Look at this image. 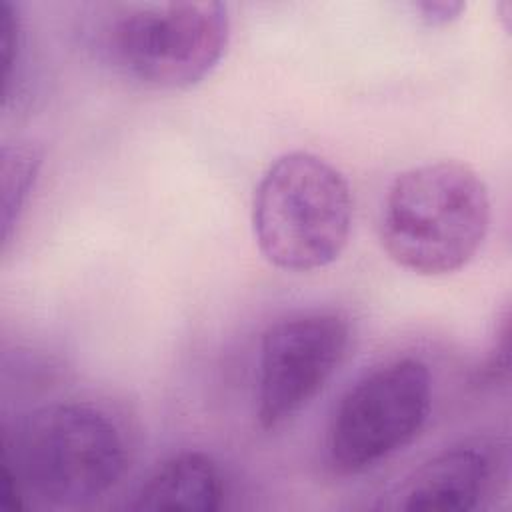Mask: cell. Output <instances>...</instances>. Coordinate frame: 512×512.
<instances>
[{"label": "cell", "mask_w": 512, "mask_h": 512, "mask_svg": "<svg viewBox=\"0 0 512 512\" xmlns=\"http://www.w3.org/2000/svg\"><path fill=\"white\" fill-rule=\"evenodd\" d=\"M490 228V196L480 174L456 160L428 162L398 174L380 212L388 258L420 276L464 268Z\"/></svg>", "instance_id": "6da1fadb"}, {"label": "cell", "mask_w": 512, "mask_h": 512, "mask_svg": "<svg viewBox=\"0 0 512 512\" xmlns=\"http://www.w3.org/2000/svg\"><path fill=\"white\" fill-rule=\"evenodd\" d=\"M0 48L4 64V100L16 92L22 54V18L12 2H0Z\"/></svg>", "instance_id": "30bf717a"}, {"label": "cell", "mask_w": 512, "mask_h": 512, "mask_svg": "<svg viewBox=\"0 0 512 512\" xmlns=\"http://www.w3.org/2000/svg\"><path fill=\"white\" fill-rule=\"evenodd\" d=\"M502 450L490 442L446 448L396 488V508L408 512H472L500 492L506 478Z\"/></svg>", "instance_id": "52a82bcc"}, {"label": "cell", "mask_w": 512, "mask_h": 512, "mask_svg": "<svg viewBox=\"0 0 512 512\" xmlns=\"http://www.w3.org/2000/svg\"><path fill=\"white\" fill-rule=\"evenodd\" d=\"M350 346V322L334 310L286 316L266 328L258 350L256 420L276 430L304 410L336 374Z\"/></svg>", "instance_id": "8992f818"}, {"label": "cell", "mask_w": 512, "mask_h": 512, "mask_svg": "<svg viewBox=\"0 0 512 512\" xmlns=\"http://www.w3.org/2000/svg\"><path fill=\"white\" fill-rule=\"evenodd\" d=\"M352 228V194L328 160L294 150L262 174L252 200V230L262 256L286 272L330 266Z\"/></svg>", "instance_id": "3957f363"}, {"label": "cell", "mask_w": 512, "mask_h": 512, "mask_svg": "<svg viewBox=\"0 0 512 512\" xmlns=\"http://www.w3.org/2000/svg\"><path fill=\"white\" fill-rule=\"evenodd\" d=\"M226 496L224 476L212 456L188 450L164 460L136 490V512H214Z\"/></svg>", "instance_id": "ba28073f"}, {"label": "cell", "mask_w": 512, "mask_h": 512, "mask_svg": "<svg viewBox=\"0 0 512 512\" xmlns=\"http://www.w3.org/2000/svg\"><path fill=\"white\" fill-rule=\"evenodd\" d=\"M510 370V314L504 310L500 318V326L492 338V348L484 360L480 370V378L486 384H498L508 378Z\"/></svg>", "instance_id": "8fae6325"}, {"label": "cell", "mask_w": 512, "mask_h": 512, "mask_svg": "<svg viewBox=\"0 0 512 512\" xmlns=\"http://www.w3.org/2000/svg\"><path fill=\"white\" fill-rule=\"evenodd\" d=\"M42 164V152L32 144H4L2 146V200H0V224L2 246L12 238V230L20 220L24 204L34 188L38 170Z\"/></svg>", "instance_id": "9c48e42d"}, {"label": "cell", "mask_w": 512, "mask_h": 512, "mask_svg": "<svg viewBox=\"0 0 512 512\" xmlns=\"http://www.w3.org/2000/svg\"><path fill=\"white\" fill-rule=\"evenodd\" d=\"M432 408L426 362L402 356L384 362L350 386L336 404L326 454L340 474L364 472L404 450L422 432Z\"/></svg>", "instance_id": "5b68a950"}, {"label": "cell", "mask_w": 512, "mask_h": 512, "mask_svg": "<svg viewBox=\"0 0 512 512\" xmlns=\"http://www.w3.org/2000/svg\"><path fill=\"white\" fill-rule=\"evenodd\" d=\"M414 10L420 14V18L430 26H442L460 16L464 10V4L458 0H424L414 2Z\"/></svg>", "instance_id": "7c38bea8"}, {"label": "cell", "mask_w": 512, "mask_h": 512, "mask_svg": "<svg viewBox=\"0 0 512 512\" xmlns=\"http://www.w3.org/2000/svg\"><path fill=\"white\" fill-rule=\"evenodd\" d=\"M230 40L222 2H120L100 18L96 44L124 78L152 90H182L202 82Z\"/></svg>", "instance_id": "277c9868"}, {"label": "cell", "mask_w": 512, "mask_h": 512, "mask_svg": "<svg viewBox=\"0 0 512 512\" xmlns=\"http://www.w3.org/2000/svg\"><path fill=\"white\" fill-rule=\"evenodd\" d=\"M4 466L22 496L82 506L122 478L126 440L116 420L90 402H56L24 414L6 432Z\"/></svg>", "instance_id": "7a4b0ae2"}]
</instances>
